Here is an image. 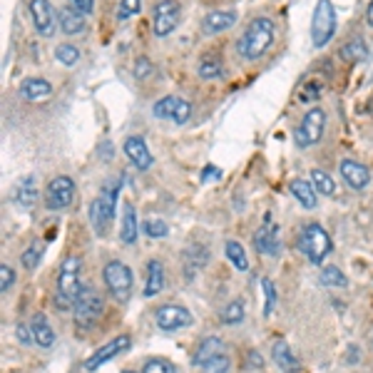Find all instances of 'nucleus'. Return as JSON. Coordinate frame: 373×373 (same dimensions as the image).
Instances as JSON below:
<instances>
[{"mask_svg":"<svg viewBox=\"0 0 373 373\" xmlns=\"http://www.w3.org/2000/svg\"><path fill=\"white\" fill-rule=\"evenodd\" d=\"M142 11V0H120V6H117V20H130L135 18L137 13Z\"/></svg>","mask_w":373,"mask_h":373,"instance_id":"nucleus-38","label":"nucleus"},{"mask_svg":"<svg viewBox=\"0 0 373 373\" xmlns=\"http://www.w3.org/2000/svg\"><path fill=\"white\" fill-rule=\"evenodd\" d=\"M222 353H224V341H222L219 336H209V339L199 341L197 351H194V356H192V363L199 368H204L212 358L222 356Z\"/></svg>","mask_w":373,"mask_h":373,"instance_id":"nucleus-21","label":"nucleus"},{"mask_svg":"<svg viewBox=\"0 0 373 373\" xmlns=\"http://www.w3.org/2000/svg\"><path fill=\"white\" fill-rule=\"evenodd\" d=\"M289 192L299 199L304 209H316L318 207V192L316 186L308 179H291L289 182Z\"/></svg>","mask_w":373,"mask_h":373,"instance_id":"nucleus-23","label":"nucleus"},{"mask_svg":"<svg viewBox=\"0 0 373 373\" xmlns=\"http://www.w3.org/2000/svg\"><path fill=\"white\" fill-rule=\"evenodd\" d=\"M142 373H177V368L167 358H147L142 366Z\"/></svg>","mask_w":373,"mask_h":373,"instance_id":"nucleus-37","label":"nucleus"},{"mask_svg":"<svg viewBox=\"0 0 373 373\" xmlns=\"http://www.w3.org/2000/svg\"><path fill=\"white\" fill-rule=\"evenodd\" d=\"M75 202V182L70 177H55L45 189V207L50 212H62Z\"/></svg>","mask_w":373,"mask_h":373,"instance_id":"nucleus-10","label":"nucleus"},{"mask_svg":"<svg viewBox=\"0 0 373 373\" xmlns=\"http://www.w3.org/2000/svg\"><path fill=\"white\" fill-rule=\"evenodd\" d=\"M102 311H104L102 294H100L93 284L83 286V291H80V297H77V301H75V308H72V318H75V324L85 331L93 329V326L100 321V316H102Z\"/></svg>","mask_w":373,"mask_h":373,"instance_id":"nucleus-5","label":"nucleus"},{"mask_svg":"<svg viewBox=\"0 0 373 373\" xmlns=\"http://www.w3.org/2000/svg\"><path fill=\"white\" fill-rule=\"evenodd\" d=\"M229 366H231L229 356H224V353H222V356L212 358V361L202 368V373H229Z\"/></svg>","mask_w":373,"mask_h":373,"instance_id":"nucleus-41","label":"nucleus"},{"mask_svg":"<svg viewBox=\"0 0 373 373\" xmlns=\"http://www.w3.org/2000/svg\"><path fill=\"white\" fill-rule=\"evenodd\" d=\"M274 38H276L274 22H271L269 18L259 15L249 22V28L242 33V38L236 40V53H239V57L247 62L262 60V57L271 50V45H274Z\"/></svg>","mask_w":373,"mask_h":373,"instance_id":"nucleus-1","label":"nucleus"},{"mask_svg":"<svg viewBox=\"0 0 373 373\" xmlns=\"http://www.w3.org/2000/svg\"><path fill=\"white\" fill-rule=\"evenodd\" d=\"M83 291V281H80V259L70 257L62 262L60 274H57V291H55V306L60 311L75 308V301Z\"/></svg>","mask_w":373,"mask_h":373,"instance_id":"nucleus-2","label":"nucleus"},{"mask_svg":"<svg viewBox=\"0 0 373 373\" xmlns=\"http://www.w3.org/2000/svg\"><path fill=\"white\" fill-rule=\"evenodd\" d=\"M254 247L259 254L264 257H279L281 252V239H279V229L274 224H266L262 229H257L254 234Z\"/></svg>","mask_w":373,"mask_h":373,"instance_id":"nucleus-19","label":"nucleus"},{"mask_svg":"<svg viewBox=\"0 0 373 373\" xmlns=\"http://www.w3.org/2000/svg\"><path fill=\"white\" fill-rule=\"evenodd\" d=\"M43 254H45V247H43V242H35L33 247H28L25 252H22V257H20V264L25 266L28 271H33L35 266L40 264V259H43Z\"/></svg>","mask_w":373,"mask_h":373,"instance_id":"nucleus-35","label":"nucleus"},{"mask_svg":"<svg viewBox=\"0 0 373 373\" xmlns=\"http://www.w3.org/2000/svg\"><path fill=\"white\" fill-rule=\"evenodd\" d=\"M132 269L127 266L125 262H120V259H112V262L104 264L102 269V281L104 286H107V291H110V297L115 299V301L120 304H127L132 297Z\"/></svg>","mask_w":373,"mask_h":373,"instance_id":"nucleus-7","label":"nucleus"},{"mask_svg":"<svg viewBox=\"0 0 373 373\" xmlns=\"http://www.w3.org/2000/svg\"><path fill=\"white\" fill-rule=\"evenodd\" d=\"M239 13L236 11H224V8H217V11H209L202 18V33L204 35H219L224 30H229L236 22Z\"/></svg>","mask_w":373,"mask_h":373,"instance_id":"nucleus-17","label":"nucleus"},{"mask_svg":"<svg viewBox=\"0 0 373 373\" xmlns=\"http://www.w3.org/2000/svg\"><path fill=\"white\" fill-rule=\"evenodd\" d=\"M15 336H18V341H20L22 346L35 344V334H33V326H30V324H18L15 326Z\"/></svg>","mask_w":373,"mask_h":373,"instance_id":"nucleus-43","label":"nucleus"},{"mask_svg":"<svg viewBox=\"0 0 373 373\" xmlns=\"http://www.w3.org/2000/svg\"><path fill=\"white\" fill-rule=\"evenodd\" d=\"M339 175L346 184L351 186L353 192H363V189L371 184V172H368V167L363 165V162H358V159H341Z\"/></svg>","mask_w":373,"mask_h":373,"instance_id":"nucleus-15","label":"nucleus"},{"mask_svg":"<svg viewBox=\"0 0 373 373\" xmlns=\"http://www.w3.org/2000/svg\"><path fill=\"white\" fill-rule=\"evenodd\" d=\"M318 279H321L324 286H331V289H346V286H348V276H346L339 266H324L321 274H318Z\"/></svg>","mask_w":373,"mask_h":373,"instance_id":"nucleus-32","label":"nucleus"},{"mask_svg":"<svg viewBox=\"0 0 373 373\" xmlns=\"http://www.w3.org/2000/svg\"><path fill=\"white\" fill-rule=\"evenodd\" d=\"M70 6L75 8V11L83 13V15H93V11H95V0H70Z\"/></svg>","mask_w":373,"mask_h":373,"instance_id":"nucleus-44","label":"nucleus"},{"mask_svg":"<svg viewBox=\"0 0 373 373\" xmlns=\"http://www.w3.org/2000/svg\"><path fill=\"white\" fill-rule=\"evenodd\" d=\"M30 326H33L35 344H38L40 348H53V346H55V331H53V326H50L45 313H35V316L30 318Z\"/></svg>","mask_w":373,"mask_h":373,"instance_id":"nucleus-25","label":"nucleus"},{"mask_svg":"<svg viewBox=\"0 0 373 373\" xmlns=\"http://www.w3.org/2000/svg\"><path fill=\"white\" fill-rule=\"evenodd\" d=\"M13 284H15V271H13L8 264H0V291L8 294Z\"/></svg>","mask_w":373,"mask_h":373,"instance_id":"nucleus-42","label":"nucleus"},{"mask_svg":"<svg viewBox=\"0 0 373 373\" xmlns=\"http://www.w3.org/2000/svg\"><path fill=\"white\" fill-rule=\"evenodd\" d=\"M219 318H222V324H226V326L242 324L244 321V301L242 299H234V301L226 304V306L222 308Z\"/></svg>","mask_w":373,"mask_h":373,"instance_id":"nucleus-33","label":"nucleus"},{"mask_svg":"<svg viewBox=\"0 0 373 373\" xmlns=\"http://www.w3.org/2000/svg\"><path fill=\"white\" fill-rule=\"evenodd\" d=\"M262 289H264V316L269 318L271 313H274V306H276V289L269 279L262 281Z\"/></svg>","mask_w":373,"mask_h":373,"instance_id":"nucleus-39","label":"nucleus"},{"mask_svg":"<svg viewBox=\"0 0 373 373\" xmlns=\"http://www.w3.org/2000/svg\"><path fill=\"white\" fill-rule=\"evenodd\" d=\"M137 234H140V224H137V212L132 204H125L122 209V226H120V239L122 244L132 247V244L137 242Z\"/></svg>","mask_w":373,"mask_h":373,"instance_id":"nucleus-26","label":"nucleus"},{"mask_svg":"<svg viewBox=\"0 0 373 373\" xmlns=\"http://www.w3.org/2000/svg\"><path fill=\"white\" fill-rule=\"evenodd\" d=\"M120 197V182H107L100 197H95L90 202L88 217H90V226L95 229L97 236H104L110 222L115 219V204Z\"/></svg>","mask_w":373,"mask_h":373,"instance_id":"nucleus-3","label":"nucleus"},{"mask_svg":"<svg viewBox=\"0 0 373 373\" xmlns=\"http://www.w3.org/2000/svg\"><path fill=\"white\" fill-rule=\"evenodd\" d=\"M122 152H125V157L130 159V162L137 167V170H142V172L152 170L154 157H152V152H149L144 137H140V135H132V137H127L125 144H122Z\"/></svg>","mask_w":373,"mask_h":373,"instance_id":"nucleus-16","label":"nucleus"},{"mask_svg":"<svg viewBox=\"0 0 373 373\" xmlns=\"http://www.w3.org/2000/svg\"><path fill=\"white\" fill-rule=\"evenodd\" d=\"M55 57H57V62H60V65L72 67V65H77V62H80V48H77V45H72V43H60L55 48Z\"/></svg>","mask_w":373,"mask_h":373,"instance_id":"nucleus-34","label":"nucleus"},{"mask_svg":"<svg viewBox=\"0 0 373 373\" xmlns=\"http://www.w3.org/2000/svg\"><path fill=\"white\" fill-rule=\"evenodd\" d=\"M271 358H274V363L284 373H299L301 371V363H299L297 353L291 351V346L286 344V341H276V344L271 346Z\"/></svg>","mask_w":373,"mask_h":373,"instance_id":"nucleus-22","label":"nucleus"},{"mask_svg":"<svg viewBox=\"0 0 373 373\" xmlns=\"http://www.w3.org/2000/svg\"><path fill=\"white\" fill-rule=\"evenodd\" d=\"M311 184L316 186L318 194H324V197H334L336 194V182L329 172L324 170H311Z\"/></svg>","mask_w":373,"mask_h":373,"instance_id":"nucleus-31","label":"nucleus"},{"mask_svg":"<svg viewBox=\"0 0 373 373\" xmlns=\"http://www.w3.org/2000/svg\"><path fill=\"white\" fill-rule=\"evenodd\" d=\"M132 75L137 77L140 83L149 80V77L154 75V65H152V60H149L147 55H140L137 60H135V67H132Z\"/></svg>","mask_w":373,"mask_h":373,"instance_id":"nucleus-36","label":"nucleus"},{"mask_svg":"<svg viewBox=\"0 0 373 373\" xmlns=\"http://www.w3.org/2000/svg\"><path fill=\"white\" fill-rule=\"evenodd\" d=\"M222 177V172L217 170L215 165H209V167H204L202 170V182H209V179H219Z\"/></svg>","mask_w":373,"mask_h":373,"instance_id":"nucleus-45","label":"nucleus"},{"mask_svg":"<svg viewBox=\"0 0 373 373\" xmlns=\"http://www.w3.org/2000/svg\"><path fill=\"white\" fill-rule=\"evenodd\" d=\"M341 57H344L346 62H363L368 57L366 40L353 38V40H348V43H344V48H341Z\"/></svg>","mask_w":373,"mask_h":373,"instance_id":"nucleus-30","label":"nucleus"},{"mask_svg":"<svg viewBox=\"0 0 373 373\" xmlns=\"http://www.w3.org/2000/svg\"><path fill=\"white\" fill-rule=\"evenodd\" d=\"M197 75L202 77V80H207V83L224 77V62H222V57L219 55H204L197 65Z\"/></svg>","mask_w":373,"mask_h":373,"instance_id":"nucleus-28","label":"nucleus"},{"mask_svg":"<svg viewBox=\"0 0 373 373\" xmlns=\"http://www.w3.org/2000/svg\"><path fill=\"white\" fill-rule=\"evenodd\" d=\"M318 95H321V85H313V90H308V85H306V90H301L304 102H308V100H316Z\"/></svg>","mask_w":373,"mask_h":373,"instance_id":"nucleus-46","label":"nucleus"},{"mask_svg":"<svg viewBox=\"0 0 373 373\" xmlns=\"http://www.w3.org/2000/svg\"><path fill=\"white\" fill-rule=\"evenodd\" d=\"M122 373H135V371H122Z\"/></svg>","mask_w":373,"mask_h":373,"instance_id":"nucleus-48","label":"nucleus"},{"mask_svg":"<svg viewBox=\"0 0 373 373\" xmlns=\"http://www.w3.org/2000/svg\"><path fill=\"white\" fill-rule=\"evenodd\" d=\"M154 321L162 331H179L186 326L194 324V316L189 313V308L179 306V304H165L154 311Z\"/></svg>","mask_w":373,"mask_h":373,"instance_id":"nucleus-13","label":"nucleus"},{"mask_svg":"<svg viewBox=\"0 0 373 373\" xmlns=\"http://www.w3.org/2000/svg\"><path fill=\"white\" fill-rule=\"evenodd\" d=\"M165 289V266L159 259H149L147 262V284H144V297L154 299L159 291Z\"/></svg>","mask_w":373,"mask_h":373,"instance_id":"nucleus-24","label":"nucleus"},{"mask_svg":"<svg viewBox=\"0 0 373 373\" xmlns=\"http://www.w3.org/2000/svg\"><path fill=\"white\" fill-rule=\"evenodd\" d=\"M366 22L373 28V0L368 3V8H366Z\"/></svg>","mask_w":373,"mask_h":373,"instance_id":"nucleus-47","label":"nucleus"},{"mask_svg":"<svg viewBox=\"0 0 373 373\" xmlns=\"http://www.w3.org/2000/svg\"><path fill=\"white\" fill-rule=\"evenodd\" d=\"M28 11H30V20H33L35 33L43 35V38H53L55 30L60 28L53 3L50 0H30Z\"/></svg>","mask_w":373,"mask_h":373,"instance_id":"nucleus-11","label":"nucleus"},{"mask_svg":"<svg viewBox=\"0 0 373 373\" xmlns=\"http://www.w3.org/2000/svg\"><path fill=\"white\" fill-rule=\"evenodd\" d=\"M57 25H60V30L65 35H83L85 30H88V20H85V15L70 6L57 11Z\"/></svg>","mask_w":373,"mask_h":373,"instance_id":"nucleus-20","label":"nucleus"},{"mask_svg":"<svg viewBox=\"0 0 373 373\" xmlns=\"http://www.w3.org/2000/svg\"><path fill=\"white\" fill-rule=\"evenodd\" d=\"M142 229L149 239H162V236L170 234V226H167V222H162V219H147L142 224Z\"/></svg>","mask_w":373,"mask_h":373,"instance_id":"nucleus-40","label":"nucleus"},{"mask_svg":"<svg viewBox=\"0 0 373 373\" xmlns=\"http://www.w3.org/2000/svg\"><path fill=\"white\" fill-rule=\"evenodd\" d=\"M152 112L159 120H172L175 125H186L189 117H192V104L186 102V100L177 97V95H165L162 100L154 102Z\"/></svg>","mask_w":373,"mask_h":373,"instance_id":"nucleus-12","label":"nucleus"},{"mask_svg":"<svg viewBox=\"0 0 373 373\" xmlns=\"http://www.w3.org/2000/svg\"><path fill=\"white\" fill-rule=\"evenodd\" d=\"M326 132V110L324 107H308V112L301 117L299 127L294 130V142L299 149H308L324 140Z\"/></svg>","mask_w":373,"mask_h":373,"instance_id":"nucleus-8","label":"nucleus"},{"mask_svg":"<svg viewBox=\"0 0 373 373\" xmlns=\"http://www.w3.org/2000/svg\"><path fill=\"white\" fill-rule=\"evenodd\" d=\"M15 202L22 209H33L38 202V186H35V177H25V179L18 182L15 186Z\"/></svg>","mask_w":373,"mask_h":373,"instance_id":"nucleus-27","label":"nucleus"},{"mask_svg":"<svg viewBox=\"0 0 373 373\" xmlns=\"http://www.w3.org/2000/svg\"><path fill=\"white\" fill-rule=\"evenodd\" d=\"M182 22V6L177 0H157L152 8V33L157 38L172 35Z\"/></svg>","mask_w":373,"mask_h":373,"instance_id":"nucleus-9","label":"nucleus"},{"mask_svg":"<svg viewBox=\"0 0 373 373\" xmlns=\"http://www.w3.org/2000/svg\"><path fill=\"white\" fill-rule=\"evenodd\" d=\"M224 254H226V259H229V264H231V266H234L236 271H249V257H247V249H244L239 242L229 239V242L224 244Z\"/></svg>","mask_w":373,"mask_h":373,"instance_id":"nucleus-29","label":"nucleus"},{"mask_svg":"<svg viewBox=\"0 0 373 373\" xmlns=\"http://www.w3.org/2000/svg\"><path fill=\"white\" fill-rule=\"evenodd\" d=\"M132 346V339L127 334H120L115 336L112 341H107L104 346H100L97 351L93 353V356L85 361V371H97L100 366H104V363H110L112 358H117L120 353H125L127 348Z\"/></svg>","mask_w":373,"mask_h":373,"instance_id":"nucleus-14","label":"nucleus"},{"mask_svg":"<svg viewBox=\"0 0 373 373\" xmlns=\"http://www.w3.org/2000/svg\"><path fill=\"white\" fill-rule=\"evenodd\" d=\"M297 247L301 249V254L313 264V266H321L326 259V254L331 252V236L329 231L321 224H306L301 231H299Z\"/></svg>","mask_w":373,"mask_h":373,"instance_id":"nucleus-4","label":"nucleus"},{"mask_svg":"<svg viewBox=\"0 0 373 373\" xmlns=\"http://www.w3.org/2000/svg\"><path fill=\"white\" fill-rule=\"evenodd\" d=\"M53 93H55V88L45 77H28L20 83V97L25 102H43V100L53 97Z\"/></svg>","mask_w":373,"mask_h":373,"instance_id":"nucleus-18","label":"nucleus"},{"mask_svg":"<svg viewBox=\"0 0 373 373\" xmlns=\"http://www.w3.org/2000/svg\"><path fill=\"white\" fill-rule=\"evenodd\" d=\"M336 8L331 0H318L311 18V45L316 50L326 48L336 35Z\"/></svg>","mask_w":373,"mask_h":373,"instance_id":"nucleus-6","label":"nucleus"}]
</instances>
